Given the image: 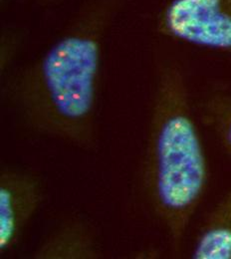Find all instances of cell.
<instances>
[{
    "label": "cell",
    "instance_id": "6da1fadb",
    "mask_svg": "<svg viewBox=\"0 0 231 259\" xmlns=\"http://www.w3.org/2000/svg\"><path fill=\"white\" fill-rule=\"evenodd\" d=\"M125 0H87L50 47L5 94L24 124L80 148L95 140L104 39Z\"/></svg>",
    "mask_w": 231,
    "mask_h": 259
},
{
    "label": "cell",
    "instance_id": "7a4b0ae2",
    "mask_svg": "<svg viewBox=\"0 0 231 259\" xmlns=\"http://www.w3.org/2000/svg\"><path fill=\"white\" fill-rule=\"evenodd\" d=\"M146 160V186L175 251L206 192L208 165L178 66L158 71Z\"/></svg>",
    "mask_w": 231,
    "mask_h": 259
},
{
    "label": "cell",
    "instance_id": "3957f363",
    "mask_svg": "<svg viewBox=\"0 0 231 259\" xmlns=\"http://www.w3.org/2000/svg\"><path fill=\"white\" fill-rule=\"evenodd\" d=\"M157 28L165 37L231 57V0H170Z\"/></svg>",
    "mask_w": 231,
    "mask_h": 259
},
{
    "label": "cell",
    "instance_id": "277c9868",
    "mask_svg": "<svg viewBox=\"0 0 231 259\" xmlns=\"http://www.w3.org/2000/svg\"><path fill=\"white\" fill-rule=\"evenodd\" d=\"M43 200L39 180L29 172L5 167L0 174V253L14 248Z\"/></svg>",
    "mask_w": 231,
    "mask_h": 259
},
{
    "label": "cell",
    "instance_id": "5b68a950",
    "mask_svg": "<svg viewBox=\"0 0 231 259\" xmlns=\"http://www.w3.org/2000/svg\"><path fill=\"white\" fill-rule=\"evenodd\" d=\"M34 259H98V239L83 220H71L51 232L33 253Z\"/></svg>",
    "mask_w": 231,
    "mask_h": 259
},
{
    "label": "cell",
    "instance_id": "8992f818",
    "mask_svg": "<svg viewBox=\"0 0 231 259\" xmlns=\"http://www.w3.org/2000/svg\"><path fill=\"white\" fill-rule=\"evenodd\" d=\"M192 258L231 259V190L206 215L195 241Z\"/></svg>",
    "mask_w": 231,
    "mask_h": 259
},
{
    "label": "cell",
    "instance_id": "52a82bcc",
    "mask_svg": "<svg viewBox=\"0 0 231 259\" xmlns=\"http://www.w3.org/2000/svg\"><path fill=\"white\" fill-rule=\"evenodd\" d=\"M199 113L205 126L231 155V93L222 89L210 91L201 100Z\"/></svg>",
    "mask_w": 231,
    "mask_h": 259
},
{
    "label": "cell",
    "instance_id": "ba28073f",
    "mask_svg": "<svg viewBox=\"0 0 231 259\" xmlns=\"http://www.w3.org/2000/svg\"><path fill=\"white\" fill-rule=\"evenodd\" d=\"M20 47V37L16 32L6 31L2 34L0 43V71H6L15 59Z\"/></svg>",
    "mask_w": 231,
    "mask_h": 259
},
{
    "label": "cell",
    "instance_id": "9c48e42d",
    "mask_svg": "<svg viewBox=\"0 0 231 259\" xmlns=\"http://www.w3.org/2000/svg\"><path fill=\"white\" fill-rule=\"evenodd\" d=\"M56 1H58V0H42V2H44V3H54Z\"/></svg>",
    "mask_w": 231,
    "mask_h": 259
},
{
    "label": "cell",
    "instance_id": "30bf717a",
    "mask_svg": "<svg viewBox=\"0 0 231 259\" xmlns=\"http://www.w3.org/2000/svg\"><path fill=\"white\" fill-rule=\"evenodd\" d=\"M1 1H3V0H1Z\"/></svg>",
    "mask_w": 231,
    "mask_h": 259
}]
</instances>
